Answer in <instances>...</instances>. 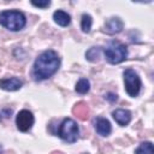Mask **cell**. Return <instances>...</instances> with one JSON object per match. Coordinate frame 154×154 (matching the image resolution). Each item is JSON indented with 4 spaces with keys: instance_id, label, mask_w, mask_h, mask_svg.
<instances>
[{
    "instance_id": "cell-1",
    "label": "cell",
    "mask_w": 154,
    "mask_h": 154,
    "mask_svg": "<svg viewBox=\"0 0 154 154\" xmlns=\"http://www.w3.org/2000/svg\"><path fill=\"white\" fill-rule=\"evenodd\" d=\"M60 66V58L55 51L48 49L42 52L32 66V77L35 81H45L52 77Z\"/></svg>"
},
{
    "instance_id": "cell-2",
    "label": "cell",
    "mask_w": 154,
    "mask_h": 154,
    "mask_svg": "<svg viewBox=\"0 0 154 154\" xmlns=\"http://www.w3.org/2000/svg\"><path fill=\"white\" fill-rule=\"evenodd\" d=\"M0 24L11 31H19L25 26L26 18L18 10H7L0 13Z\"/></svg>"
},
{
    "instance_id": "cell-3",
    "label": "cell",
    "mask_w": 154,
    "mask_h": 154,
    "mask_svg": "<svg viewBox=\"0 0 154 154\" xmlns=\"http://www.w3.org/2000/svg\"><path fill=\"white\" fill-rule=\"evenodd\" d=\"M103 53H105V57H106L108 63L119 64V63H122V61H124L126 59V57H128V47L124 43H122L120 41L113 40L106 46Z\"/></svg>"
},
{
    "instance_id": "cell-4",
    "label": "cell",
    "mask_w": 154,
    "mask_h": 154,
    "mask_svg": "<svg viewBox=\"0 0 154 154\" xmlns=\"http://www.w3.org/2000/svg\"><path fill=\"white\" fill-rule=\"evenodd\" d=\"M78 134H79V129H78V125L77 123L71 119V118H65L58 126V130H57V135L69 142V143H73L77 141L78 138Z\"/></svg>"
},
{
    "instance_id": "cell-5",
    "label": "cell",
    "mask_w": 154,
    "mask_h": 154,
    "mask_svg": "<svg viewBox=\"0 0 154 154\" xmlns=\"http://www.w3.org/2000/svg\"><path fill=\"white\" fill-rule=\"evenodd\" d=\"M124 84H125V90L126 93L135 97L140 94L141 90V78L137 75V72L132 69H126L124 71Z\"/></svg>"
},
{
    "instance_id": "cell-6",
    "label": "cell",
    "mask_w": 154,
    "mask_h": 154,
    "mask_svg": "<svg viewBox=\"0 0 154 154\" xmlns=\"http://www.w3.org/2000/svg\"><path fill=\"white\" fill-rule=\"evenodd\" d=\"M35 123V118H34V114L28 111V109H22L17 117H16V125H17V129L22 132H26L29 131L32 125Z\"/></svg>"
},
{
    "instance_id": "cell-7",
    "label": "cell",
    "mask_w": 154,
    "mask_h": 154,
    "mask_svg": "<svg viewBox=\"0 0 154 154\" xmlns=\"http://www.w3.org/2000/svg\"><path fill=\"white\" fill-rule=\"evenodd\" d=\"M123 26H124V23L120 18L118 17H112V18H108L105 23V31L107 34H118L123 30Z\"/></svg>"
},
{
    "instance_id": "cell-8",
    "label": "cell",
    "mask_w": 154,
    "mask_h": 154,
    "mask_svg": "<svg viewBox=\"0 0 154 154\" xmlns=\"http://www.w3.org/2000/svg\"><path fill=\"white\" fill-rule=\"evenodd\" d=\"M94 126H95V130L99 135L101 136H108L111 132H112V126H111V123L103 118V117H97L95 118L94 120Z\"/></svg>"
},
{
    "instance_id": "cell-9",
    "label": "cell",
    "mask_w": 154,
    "mask_h": 154,
    "mask_svg": "<svg viewBox=\"0 0 154 154\" xmlns=\"http://www.w3.org/2000/svg\"><path fill=\"white\" fill-rule=\"evenodd\" d=\"M23 85V82L17 77H10V78H2L0 79V88L7 91H14L20 89Z\"/></svg>"
},
{
    "instance_id": "cell-10",
    "label": "cell",
    "mask_w": 154,
    "mask_h": 154,
    "mask_svg": "<svg viewBox=\"0 0 154 154\" xmlns=\"http://www.w3.org/2000/svg\"><path fill=\"white\" fill-rule=\"evenodd\" d=\"M112 116L114 118V120L122 125V126H125L130 123L131 120V112L129 109H124V108H118L116 111L112 112Z\"/></svg>"
},
{
    "instance_id": "cell-11",
    "label": "cell",
    "mask_w": 154,
    "mask_h": 154,
    "mask_svg": "<svg viewBox=\"0 0 154 154\" xmlns=\"http://www.w3.org/2000/svg\"><path fill=\"white\" fill-rule=\"evenodd\" d=\"M53 19L54 22L60 25V26H67L71 22V17L69 13H66L65 11H61V10H58L53 13Z\"/></svg>"
},
{
    "instance_id": "cell-12",
    "label": "cell",
    "mask_w": 154,
    "mask_h": 154,
    "mask_svg": "<svg viewBox=\"0 0 154 154\" xmlns=\"http://www.w3.org/2000/svg\"><path fill=\"white\" fill-rule=\"evenodd\" d=\"M73 113H76L78 116V118L85 119V118H88L89 111H88V107H87V105L84 102H78L73 108Z\"/></svg>"
},
{
    "instance_id": "cell-13",
    "label": "cell",
    "mask_w": 154,
    "mask_h": 154,
    "mask_svg": "<svg viewBox=\"0 0 154 154\" xmlns=\"http://www.w3.org/2000/svg\"><path fill=\"white\" fill-rule=\"evenodd\" d=\"M76 91L78 94H87L90 89V83L87 78H81L77 83H76Z\"/></svg>"
},
{
    "instance_id": "cell-14",
    "label": "cell",
    "mask_w": 154,
    "mask_h": 154,
    "mask_svg": "<svg viewBox=\"0 0 154 154\" xmlns=\"http://www.w3.org/2000/svg\"><path fill=\"white\" fill-rule=\"evenodd\" d=\"M135 154H154V152H153V143L152 142H142L135 149Z\"/></svg>"
},
{
    "instance_id": "cell-15",
    "label": "cell",
    "mask_w": 154,
    "mask_h": 154,
    "mask_svg": "<svg viewBox=\"0 0 154 154\" xmlns=\"http://www.w3.org/2000/svg\"><path fill=\"white\" fill-rule=\"evenodd\" d=\"M91 24H93V19L90 17V14L84 13L82 14V19H81V29L83 32H89L91 29Z\"/></svg>"
},
{
    "instance_id": "cell-16",
    "label": "cell",
    "mask_w": 154,
    "mask_h": 154,
    "mask_svg": "<svg viewBox=\"0 0 154 154\" xmlns=\"http://www.w3.org/2000/svg\"><path fill=\"white\" fill-rule=\"evenodd\" d=\"M100 52H101V47H91V48H89V49L87 51L85 58H87L89 61L94 63V61H96V60L99 59Z\"/></svg>"
},
{
    "instance_id": "cell-17",
    "label": "cell",
    "mask_w": 154,
    "mask_h": 154,
    "mask_svg": "<svg viewBox=\"0 0 154 154\" xmlns=\"http://www.w3.org/2000/svg\"><path fill=\"white\" fill-rule=\"evenodd\" d=\"M31 5H34V6H36V7L46 8V7H48V6L51 5V1H49V0H42V1H35V0H32V1H31Z\"/></svg>"
},
{
    "instance_id": "cell-18",
    "label": "cell",
    "mask_w": 154,
    "mask_h": 154,
    "mask_svg": "<svg viewBox=\"0 0 154 154\" xmlns=\"http://www.w3.org/2000/svg\"><path fill=\"white\" fill-rule=\"evenodd\" d=\"M11 114H12V109H11V108H4V109L0 111V118H2V117L7 118V117H10Z\"/></svg>"
},
{
    "instance_id": "cell-19",
    "label": "cell",
    "mask_w": 154,
    "mask_h": 154,
    "mask_svg": "<svg viewBox=\"0 0 154 154\" xmlns=\"http://www.w3.org/2000/svg\"><path fill=\"white\" fill-rule=\"evenodd\" d=\"M105 99H106V100H108L109 102H114V101H117V94L107 93V94L105 95Z\"/></svg>"
},
{
    "instance_id": "cell-20",
    "label": "cell",
    "mask_w": 154,
    "mask_h": 154,
    "mask_svg": "<svg viewBox=\"0 0 154 154\" xmlns=\"http://www.w3.org/2000/svg\"><path fill=\"white\" fill-rule=\"evenodd\" d=\"M53 154H61V153H53Z\"/></svg>"
},
{
    "instance_id": "cell-21",
    "label": "cell",
    "mask_w": 154,
    "mask_h": 154,
    "mask_svg": "<svg viewBox=\"0 0 154 154\" xmlns=\"http://www.w3.org/2000/svg\"><path fill=\"white\" fill-rule=\"evenodd\" d=\"M83 154H88V153H83Z\"/></svg>"
}]
</instances>
